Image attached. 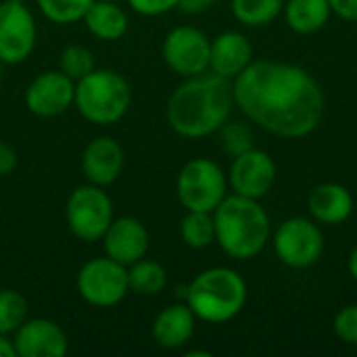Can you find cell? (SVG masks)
<instances>
[{
    "mask_svg": "<svg viewBox=\"0 0 357 357\" xmlns=\"http://www.w3.org/2000/svg\"><path fill=\"white\" fill-rule=\"evenodd\" d=\"M234 105L247 119L280 138L312 134L326 109V98L312 73L282 61H251L232 79Z\"/></svg>",
    "mask_w": 357,
    "mask_h": 357,
    "instance_id": "1",
    "label": "cell"
},
{
    "mask_svg": "<svg viewBox=\"0 0 357 357\" xmlns=\"http://www.w3.org/2000/svg\"><path fill=\"white\" fill-rule=\"evenodd\" d=\"M234 107L232 82L218 73L186 77L167 100V123L182 138H205L228 121Z\"/></svg>",
    "mask_w": 357,
    "mask_h": 357,
    "instance_id": "2",
    "label": "cell"
},
{
    "mask_svg": "<svg viewBox=\"0 0 357 357\" xmlns=\"http://www.w3.org/2000/svg\"><path fill=\"white\" fill-rule=\"evenodd\" d=\"M215 243L220 249L238 261L257 257L270 241L272 228L266 209L255 199L226 195L213 211Z\"/></svg>",
    "mask_w": 357,
    "mask_h": 357,
    "instance_id": "3",
    "label": "cell"
},
{
    "mask_svg": "<svg viewBox=\"0 0 357 357\" xmlns=\"http://www.w3.org/2000/svg\"><path fill=\"white\" fill-rule=\"evenodd\" d=\"M184 301L197 320L224 324L243 312L247 303V282L232 268H207L184 287Z\"/></svg>",
    "mask_w": 357,
    "mask_h": 357,
    "instance_id": "4",
    "label": "cell"
},
{
    "mask_svg": "<svg viewBox=\"0 0 357 357\" xmlns=\"http://www.w3.org/2000/svg\"><path fill=\"white\" fill-rule=\"evenodd\" d=\"M73 107L94 126H113L132 107V86L113 69H94L75 82Z\"/></svg>",
    "mask_w": 357,
    "mask_h": 357,
    "instance_id": "5",
    "label": "cell"
},
{
    "mask_svg": "<svg viewBox=\"0 0 357 357\" xmlns=\"http://www.w3.org/2000/svg\"><path fill=\"white\" fill-rule=\"evenodd\" d=\"M228 178L224 169L205 157L190 159L182 165L176 180V195L186 211L213 213L226 199Z\"/></svg>",
    "mask_w": 357,
    "mask_h": 357,
    "instance_id": "6",
    "label": "cell"
},
{
    "mask_svg": "<svg viewBox=\"0 0 357 357\" xmlns=\"http://www.w3.org/2000/svg\"><path fill=\"white\" fill-rule=\"evenodd\" d=\"M65 218L71 234L84 243H98L102 241L107 228L115 220L113 201L96 184L77 186L65 205Z\"/></svg>",
    "mask_w": 357,
    "mask_h": 357,
    "instance_id": "7",
    "label": "cell"
},
{
    "mask_svg": "<svg viewBox=\"0 0 357 357\" xmlns=\"http://www.w3.org/2000/svg\"><path fill=\"white\" fill-rule=\"evenodd\" d=\"M79 297L94 307H113L130 293L128 268L111 257H94L86 261L75 278Z\"/></svg>",
    "mask_w": 357,
    "mask_h": 357,
    "instance_id": "8",
    "label": "cell"
},
{
    "mask_svg": "<svg viewBox=\"0 0 357 357\" xmlns=\"http://www.w3.org/2000/svg\"><path fill=\"white\" fill-rule=\"evenodd\" d=\"M274 251L278 259L295 270L314 266L324 253V234L318 224L307 218L284 220L274 234Z\"/></svg>",
    "mask_w": 357,
    "mask_h": 357,
    "instance_id": "9",
    "label": "cell"
},
{
    "mask_svg": "<svg viewBox=\"0 0 357 357\" xmlns=\"http://www.w3.org/2000/svg\"><path fill=\"white\" fill-rule=\"evenodd\" d=\"M38 27L31 10L19 0L0 2V63L19 65L36 48Z\"/></svg>",
    "mask_w": 357,
    "mask_h": 357,
    "instance_id": "10",
    "label": "cell"
},
{
    "mask_svg": "<svg viewBox=\"0 0 357 357\" xmlns=\"http://www.w3.org/2000/svg\"><path fill=\"white\" fill-rule=\"evenodd\" d=\"M209 52L211 40L192 25L174 27L161 44L165 65L182 77L205 73L209 69Z\"/></svg>",
    "mask_w": 357,
    "mask_h": 357,
    "instance_id": "11",
    "label": "cell"
},
{
    "mask_svg": "<svg viewBox=\"0 0 357 357\" xmlns=\"http://www.w3.org/2000/svg\"><path fill=\"white\" fill-rule=\"evenodd\" d=\"M276 184V163L274 159L259 149H249L232 157L228 172V186L234 195L247 199H264Z\"/></svg>",
    "mask_w": 357,
    "mask_h": 357,
    "instance_id": "12",
    "label": "cell"
},
{
    "mask_svg": "<svg viewBox=\"0 0 357 357\" xmlns=\"http://www.w3.org/2000/svg\"><path fill=\"white\" fill-rule=\"evenodd\" d=\"M75 98V82L61 69L38 73L25 88V107L38 117H56L65 113Z\"/></svg>",
    "mask_w": 357,
    "mask_h": 357,
    "instance_id": "13",
    "label": "cell"
},
{
    "mask_svg": "<svg viewBox=\"0 0 357 357\" xmlns=\"http://www.w3.org/2000/svg\"><path fill=\"white\" fill-rule=\"evenodd\" d=\"M13 335L19 357H63L69 349L65 331L48 318H29Z\"/></svg>",
    "mask_w": 357,
    "mask_h": 357,
    "instance_id": "14",
    "label": "cell"
},
{
    "mask_svg": "<svg viewBox=\"0 0 357 357\" xmlns=\"http://www.w3.org/2000/svg\"><path fill=\"white\" fill-rule=\"evenodd\" d=\"M102 247L105 255L123 264L126 268L136 264L138 259L146 257L149 247H151V236L146 226L132 218V215H121L111 222L102 236Z\"/></svg>",
    "mask_w": 357,
    "mask_h": 357,
    "instance_id": "15",
    "label": "cell"
},
{
    "mask_svg": "<svg viewBox=\"0 0 357 357\" xmlns=\"http://www.w3.org/2000/svg\"><path fill=\"white\" fill-rule=\"evenodd\" d=\"M126 155L121 144L111 136L92 138L82 153V172L90 184L111 186L123 172Z\"/></svg>",
    "mask_w": 357,
    "mask_h": 357,
    "instance_id": "16",
    "label": "cell"
},
{
    "mask_svg": "<svg viewBox=\"0 0 357 357\" xmlns=\"http://www.w3.org/2000/svg\"><path fill=\"white\" fill-rule=\"evenodd\" d=\"M253 61V48L245 33L241 31H224L211 40L209 52V69L226 79H234L243 73Z\"/></svg>",
    "mask_w": 357,
    "mask_h": 357,
    "instance_id": "17",
    "label": "cell"
},
{
    "mask_svg": "<svg viewBox=\"0 0 357 357\" xmlns=\"http://www.w3.org/2000/svg\"><path fill=\"white\" fill-rule=\"evenodd\" d=\"M197 326V316L186 303H174L161 310L153 322V339L163 349H180L184 347Z\"/></svg>",
    "mask_w": 357,
    "mask_h": 357,
    "instance_id": "18",
    "label": "cell"
},
{
    "mask_svg": "<svg viewBox=\"0 0 357 357\" xmlns=\"http://www.w3.org/2000/svg\"><path fill=\"white\" fill-rule=\"evenodd\" d=\"M356 209V201L351 192L335 182L320 184L310 195V213L316 222L326 226L343 224L351 211Z\"/></svg>",
    "mask_w": 357,
    "mask_h": 357,
    "instance_id": "19",
    "label": "cell"
},
{
    "mask_svg": "<svg viewBox=\"0 0 357 357\" xmlns=\"http://www.w3.org/2000/svg\"><path fill=\"white\" fill-rule=\"evenodd\" d=\"M88 31L105 42H115L126 36L130 19L117 0H94L82 19Z\"/></svg>",
    "mask_w": 357,
    "mask_h": 357,
    "instance_id": "20",
    "label": "cell"
},
{
    "mask_svg": "<svg viewBox=\"0 0 357 357\" xmlns=\"http://www.w3.org/2000/svg\"><path fill=\"white\" fill-rule=\"evenodd\" d=\"M282 13L293 31L316 33L328 23L333 8L328 0H287Z\"/></svg>",
    "mask_w": 357,
    "mask_h": 357,
    "instance_id": "21",
    "label": "cell"
},
{
    "mask_svg": "<svg viewBox=\"0 0 357 357\" xmlns=\"http://www.w3.org/2000/svg\"><path fill=\"white\" fill-rule=\"evenodd\" d=\"M128 282L130 293L140 297H157L167 287V270L153 259H138L136 264L128 266Z\"/></svg>",
    "mask_w": 357,
    "mask_h": 357,
    "instance_id": "22",
    "label": "cell"
},
{
    "mask_svg": "<svg viewBox=\"0 0 357 357\" xmlns=\"http://www.w3.org/2000/svg\"><path fill=\"white\" fill-rule=\"evenodd\" d=\"M180 236L190 249H207L215 243V222L213 213L207 211H186L180 222Z\"/></svg>",
    "mask_w": 357,
    "mask_h": 357,
    "instance_id": "23",
    "label": "cell"
},
{
    "mask_svg": "<svg viewBox=\"0 0 357 357\" xmlns=\"http://www.w3.org/2000/svg\"><path fill=\"white\" fill-rule=\"evenodd\" d=\"M282 0H232V15L247 27H261L272 23L282 13Z\"/></svg>",
    "mask_w": 357,
    "mask_h": 357,
    "instance_id": "24",
    "label": "cell"
},
{
    "mask_svg": "<svg viewBox=\"0 0 357 357\" xmlns=\"http://www.w3.org/2000/svg\"><path fill=\"white\" fill-rule=\"evenodd\" d=\"M92 2L94 0H36L40 13L56 25L82 21Z\"/></svg>",
    "mask_w": 357,
    "mask_h": 357,
    "instance_id": "25",
    "label": "cell"
},
{
    "mask_svg": "<svg viewBox=\"0 0 357 357\" xmlns=\"http://www.w3.org/2000/svg\"><path fill=\"white\" fill-rule=\"evenodd\" d=\"M27 320V301L13 289H0V335H13Z\"/></svg>",
    "mask_w": 357,
    "mask_h": 357,
    "instance_id": "26",
    "label": "cell"
},
{
    "mask_svg": "<svg viewBox=\"0 0 357 357\" xmlns=\"http://www.w3.org/2000/svg\"><path fill=\"white\" fill-rule=\"evenodd\" d=\"M59 65H61L59 69H61L65 75H69L73 82L82 79L84 75H88L90 71L96 69V65H94V54H92L86 46H82V44H71V46H67V48L61 52Z\"/></svg>",
    "mask_w": 357,
    "mask_h": 357,
    "instance_id": "27",
    "label": "cell"
},
{
    "mask_svg": "<svg viewBox=\"0 0 357 357\" xmlns=\"http://www.w3.org/2000/svg\"><path fill=\"white\" fill-rule=\"evenodd\" d=\"M222 144L224 151L232 157L253 149V134L243 123H224L222 126Z\"/></svg>",
    "mask_w": 357,
    "mask_h": 357,
    "instance_id": "28",
    "label": "cell"
},
{
    "mask_svg": "<svg viewBox=\"0 0 357 357\" xmlns=\"http://www.w3.org/2000/svg\"><path fill=\"white\" fill-rule=\"evenodd\" d=\"M335 335L347 343V345H357V305H347L343 307L333 322Z\"/></svg>",
    "mask_w": 357,
    "mask_h": 357,
    "instance_id": "29",
    "label": "cell"
},
{
    "mask_svg": "<svg viewBox=\"0 0 357 357\" xmlns=\"http://www.w3.org/2000/svg\"><path fill=\"white\" fill-rule=\"evenodd\" d=\"M130 8L142 17H159L178 8L180 0H128Z\"/></svg>",
    "mask_w": 357,
    "mask_h": 357,
    "instance_id": "30",
    "label": "cell"
},
{
    "mask_svg": "<svg viewBox=\"0 0 357 357\" xmlns=\"http://www.w3.org/2000/svg\"><path fill=\"white\" fill-rule=\"evenodd\" d=\"M17 151L6 144V142H0V176H8L13 174V169L17 167Z\"/></svg>",
    "mask_w": 357,
    "mask_h": 357,
    "instance_id": "31",
    "label": "cell"
},
{
    "mask_svg": "<svg viewBox=\"0 0 357 357\" xmlns=\"http://www.w3.org/2000/svg\"><path fill=\"white\" fill-rule=\"evenodd\" d=\"M337 17L345 21H357V0H328Z\"/></svg>",
    "mask_w": 357,
    "mask_h": 357,
    "instance_id": "32",
    "label": "cell"
},
{
    "mask_svg": "<svg viewBox=\"0 0 357 357\" xmlns=\"http://www.w3.org/2000/svg\"><path fill=\"white\" fill-rule=\"evenodd\" d=\"M215 0H180L178 8L186 15H199L203 10H207Z\"/></svg>",
    "mask_w": 357,
    "mask_h": 357,
    "instance_id": "33",
    "label": "cell"
},
{
    "mask_svg": "<svg viewBox=\"0 0 357 357\" xmlns=\"http://www.w3.org/2000/svg\"><path fill=\"white\" fill-rule=\"evenodd\" d=\"M15 345L13 339H8V335H0V357H15Z\"/></svg>",
    "mask_w": 357,
    "mask_h": 357,
    "instance_id": "34",
    "label": "cell"
},
{
    "mask_svg": "<svg viewBox=\"0 0 357 357\" xmlns=\"http://www.w3.org/2000/svg\"><path fill=\"white\" fill-rule=\"evenodd\" d=\"M347 268H349V274H351V278L357 282V245L354 247V251H351V255H349V261H347Z\"/></svg>",
    "mask_w": 357,
    "mask_h": 357,
    "instance_id": "35",
    "label": "cell"
},
{
    "mask_svg": "<svg viewBox=\"0 0 357 357\" xmlns=\"http://www.w3.org/2000/svg\"><path fill=\"white\" fill-rule=\"evenodd\" d=\"M186 357H211V354L209 351H188Z\"/></svg>",
    "mask_w": 357,
    "mask_h": 357,
    "instance_id": "36",
    "label": "cell"
},
{
    "mask_svg": "<svg viewBox=\"0 0 357 357\" xmlns=\"http://www.w3.org/2000/svg\"><path fill=\"white\" fill-rule=\"evenodd\" d=\"M0 75H2V63H0Z\"/></svg>",
    "mask_w": 357,
    "mask_h": 357,
    "instance_id": "37",
    "label": "cell"
},
{
    "mask_svg": "<svg viewBox=\"0 0 357 357\" xmlns=\"http://www.w3.org/2000/svg\"><path fill=\"white\" fill-rule=\"evenodd\" d=\"M117 2H119V0H117Z\"/></svg>",
    "mask_w": 357,
    "mask_h": 357,
    "instance_id": "38",
    "label": "cell"
}]
</instances>
